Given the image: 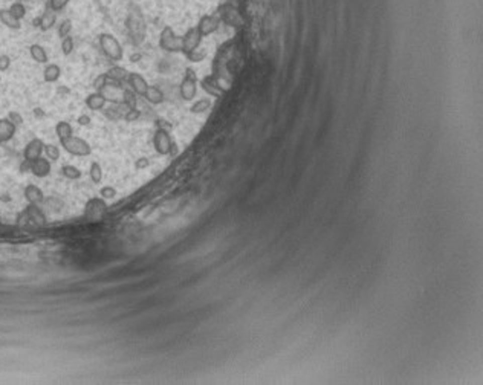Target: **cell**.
<instances>
[{"label":"cell","instance_id":"1","mask_svg":"<svg viewBox=\"0 0 483 385\" xmlns=\"http://www.w3.org/2000/svg\"><path fill=\"white\" fill-rule=\"evenodd\" d=\"M98 42H100L101 51L104 52V55H106L107 58L114 60V61L123 60L124 51H123V46H121V43L118 42L117 37H114L112 34H101L100 38H98Z\"/></svg>","mask_w":483,"mask_h":385},{"label":"cell","instance_id":"2","mask_svg":"<svg viewBox=\"0 0 483 385\" xmlns=\"http://www.w3.org/2000/svg\"><path fill=\"white\" fill-rule=\"evenodd\" d=\"M60 144L69 155H73V156L83 158V156H89L92 153V147L87 141H84L83 138H78V136H73V135L66 139H61Z\"/></svg>","mask_w":483,"mask_h":385},{"label":"cell","instance_id":"3","mask_svg":"<svg viewBox=\"0 0 483 385\" xmlns=\"http://www.w3.org/2000/svg\"><path fill=\"white\" fill-rule=\"evenodd\" d=\"M159 46L167 52H180L182 37H179L170 26H165L159 35Z\"/></svg>","mask_w":483,"mask_h":385},{"label":"cell","instance_id":"4","mask_svg":"<svg viewBox=\"0 0 483 385\" xmlns=\"http://www.w3.org/2000/svg\"><path fill=\"white\" fill-rule=\"evenodd\" d=\"M179 92H180V97L185 101L195 100V97L198 93V76H196V72L193 69H187V73H185L183 80L180 83Z\"/></svg>","mask_w":483,"mask_h":385},{"label":"cell","instance_id":"5","mask_svg":"<svg viewBox=\"0 0 483 385\" xmlns=\"http://www.w3.org/2000/svg\"><path fill=\"white\" fill-rule=\"evenodd\" d=\"M219 20H222L224 23H227L228 26H240L243 19L239 13V10L230 4H225L219 8Z\"/></svg>","mask_w":483,"mask_h":385},{"label":"cell","instance_id":"6","mask_svg":"<svg viewBox=\"0 0 483 385\" xmlns=\"http://www.w3.org/2000/svg\"><path fill=\"white\" fill-rule=\"evenodd\" d=\"M202 38L204 37L198 31V28H190L187 32H185V35L182 37V51L180 52H183L185 55H187L188 52L195 51L196 48L201 46Z\"/></svg>","mask_w":483,"mask_h":385},{"label":"cell","instance_id":"7","mask_svg":"<svg viewBox=\"0 0 483 385\" xmlns=\"http://www.w3.org/2000/svg\"><path fill=\"white\" fill-rule=\"evenodd\" d=\"M153 145H155V150L159 153V155H162V156L170 155L171 145H173V141L170 138V132L158 129L155 132V136H153Z\"/></svg>","mask_w":483,"mask_h":385},{"label":"cell","instance_id":"8","mask_svg":"<svg viewBox=\"0 0 483 385\" xmlns=\"http://www.w3.org/2000/svg\"><path fill=\"white\" fill-rule=\"evenodd\" d=\"M107 211V205L101 198H93L86 204L84 216L89 220H100Z\"/></svg>","mask_w":483,"mask_h":385},{"label":"cell","instance_id":"9","mask_svg":"<svg viewBox=\"0 0 483 385\" xmlns=\"http://www.w3.org/2000/svg\"><path fill=\"white\" fill-rule=\"evenodd\" d=\"M43 150H45V142L40 138H34L26 144V147L23 150V158H25V161L32 162L43 155Z\"/></svg>","mask_w":483,"mask_h":385},{"label":"cell","instance_id":"10","mask_svg":"<svg viewBox=\"0 0 483 385\" xmlns=\"http://www.w3.org/2000/svg\"><path fill=\"white\" fill-rule=\"evenodd\" d=\"M29 171L35 176V177H46L51 173V161L48 158L40 156L39 159H35L31 162L29 165Z\"/></svg>","mask_w":483,"mask_h":385},{"label":"cell","instance_id":"11","mask_svg":"<svg viewBox=\"0 0 483 385\" xmlns=\"http://www.w3.org/2000/svg\"><path fill=\"white\" fill-rule=\"evenodd\" d=\"M219 25H220V20H219L217 17H214V16H204V17H201V20H199V23H198L196 28H198V31L201 32L202 37H207V35L216 32L217 28H219Z\"/></svg>","mask_w":483,"mask_h":385},{"label":"cell","instance_id":"12","mask_svg":"<svg viewBox=\"0 0 483 385\" xmlns=\"http://www.w3.org/2000/svg\"><path fill=\"white\" fill-rule=\"evenodd\" d=\"M127 83H129L130 89H132L136 95H141V97H144V93H145L147 89H148V83L145 81V78H144L141 73H136V72H130Z\"/></svg>","mask_w":483,"mask_h":385},{"label":"cell","instance_id":"13","mask_svg":"<svg viewBox=\"0 0 483 385\" xmlns=\"http://www.w3.org/2000/svg\"><path fill=\"white\" fill-rule=\"evenodd\" d=\"M201 84H202V89L214 98H220L225 93V89L220 86V83L214 78V76H205V78L201 81Z\"/></svg>","mask_w":483,"mask_h":385},{"label":"cell","instance_id":"14","mask_svg":"<svg viewBox=\"0 0 483 385\" xmlns=\"http://www.w3.org/2000/svg\"><path fill=\"white\" fill-rule=\"evenodd\" d=\"M16 130H17V126L10 118L0 120V144L11 141L13 136L16 135Z\"/></svg>","mask_w":483,"mask_h":385},{"label":"cell","instance_id":"15","mask_svg":"<svg viewBox=\"0 0 483 385\" xmlns=\"http://www.w3.org/2000/svg\"><path fill=\"white\" fill-rule=\"evenodd\" d=\"M23 195H25V199L28 201V204H32V205H39L45 201L43 191L37 185H32V183L25 188Z\"/></svg>","mask_w":483,"mask_h":385},{"label":"cell","instance_id":"16","mask_svg":"<svg viewBox=\"0 0 483 385\" xmlns=\"http://www.w3.org/2000/svg\"><path fill=\"white\" fill-rule=\"evenodd\" d=\"M23 216L34 225H45L46 223V217H45L43 211L37 205H32V204H29V207L25 210Z\"/></svg>","mask_w":483,"mask_h":385},{"label":"cell","instance_id":"17","mask_svg":"<svg viewBox=\"0 0 483 385\" xmlns=\"http://www.w3.org/2000/svg\"><path fill=\"white\" fill-rule=\"evenodd\" d=\"M86 106L93 110V112H98V110H103L106 107V103H107V98L103 92H93V93H89L86 97Z\"/></svg>","mask_w":483,"mask_h":385},{"label":"cell","instance_id":"18","mask_svg":"<svg viewBox=\"0 0 483 385\" xmlns=\"http://www.w3.org/2000/svg\"><path fill=\"white\" fill-rule=\"evenodd\" d=\"M106 73H107V76H109V80L117 83V84H121V83L127 81V80H129V75H130V72H129L126 67H123V66H112Z\"/></svg>","mask_w":483,"mask_h":385},{"label":"cell","instance_id":"19","mask_svg":"<svg viewBox=\"0 0 483 385\" xmlns=\"http://www.w3.org/2000/svg\"><path fill=\"white\" fill-rule=\"evenodd\" d=\"M55 22H57V13L52 11V10L48 7V10L42 14V17L37 20V26H39L42 31H49V29H52V26L55 25Z\"/></svg>","mask_w":483,"mask_h":385},{"label":"cell","instance_id":"20","mask_svg":"<svg viewBox=\"0 0 483 385\" xmlns=\"http://www.w3.org/2000/svg\"><path fill=\"white\" fill-rule=\"evenodd\" d=\"M0 22L10 29H20V20L13 16L10 10H0Z\"/></svg>","mask_w":483,"mask_h":385},{"label":"cell","instance_id":"21","mask_svg":"<svg viewBox=\"0 0 483 385\" xmlns=\"http://www.w3.org/2000/svg\"><path fill=\"white\" fill-rule=\"evenodd\" d=\"M61 76V67L58 64H48L43 70V78L46 83H55Z\"/></svg>","mask_w":483,"mask_h":385},{"label":"cell","instance_id":"22","mask_svg":"<svg viewBox=\"0 0 483 385\" xmlns=\"http://www.w3.org/2000/svg\"><path fill=\"white\" fill-rule=\"evenodd\" d=\"M144 98L150 104L156 106V104H161L164 101V92L156 86H148L147 92L144 93Z\"/></svg>","mask_w":483,"mask_h":385},{"label":"cell","instance_id":"23","mask_svg":"<svg viewBox=\"0 0 483 385\" xmlns=\"http://www.w3.org/2000/svg\"><path fill=\"white\" fill-rule=\"evenodd\" d=\"M29 54H31L32 60L35 63H40V64H46L48 63V54H46L45 48L40 46V45H31L29 46Z\"/></svg>","mask_w":483,"mask_h":385},{"label":"cell","instance_id":"24","mask_svg":"<svg viewBox=\"0 0 483 385\" xmlns=\"http://www.w3.org/2000/svg\"><path fill=\"white\" fill-rule=\"evenodd\" d=\"M55 133H57L58 139L61 141V139H66V138L72 136V135H73V130H72V126H70L69 123L60 121V123H57V126H55Z\"/></svg>","mask_w":483,"mask_h":385},{"label":"cell","instance_id":"25","mask_svg":"<svg viewBox=\"0 0 483 385\" xmlns=\"http://www.w3.org/2000/svg\"><path fill=\"white\" fill-rule=\"evenodd\" d=\"M43 153H45V156L52 162L60 159V147H57L55 144H45Z\"/></svg>","mask_w":483,"mask_h":385},{"label":"cell","instance_id":"26","mask_svg":"<svg viewBox=\"0 0 483 385\" xmlns=\"http://www.w3.org/2000/svg\"><path fill=\"white\" fill-rule=\"evenodd\" d=\"M89 176L93 183H100L103 180V167L98 162H92L89 167Z\"/></svg>","mask_w":483,"mask_h":385},{"label":"cell","instance_id":"27","mask_svg":"<svg viewBox=\"0 0 483 385\" xmlns=\"http://www.w3.org/2000/svg\"><path fill=\"white\" fill-rule=\"evenodd\" d=\"M61 173H63L64 177H67V179H70V180H75V179H80V177H81L80 168L73 167V165H64V167L61 168Z\"/></svg>","mask_w":483,"mask_h":385},{"label":"cell","instance_id":"28","mask_svg":"<svg viewBox=\"0 0 483 385\" xmlns=\"http://www.w3.org/2000/svg\"><path fill=\"white\" fill-rule=\"evenodd\" d=\"M210 107H211V101L208 100V98H202V100H199V101H196L193 106H191V112L193 113H205L207 110H210Z\"/></svg>","mask_w":483,"mask_h":385},{"label":"cell","instance_id":"29","mask_svg":"<svg viewBox=\"0 0 483 385\" xmlns=\"http://www.w3.org/2000/svg\"><path fill=\"white\" fill-rule=\"evenodd\" d=\"M127 109H133L136 107V93L130 89V90H124L123 92V101H121Z\"/></svg>","mask_w":483,"mask_h":385},{"label":"cell","instance_id":"30","mask_svg":"<svg viewBox=\"0 0 483 385\" xmlns=\"http://www.w3.org/2000/svg\"><path fill=\"white\" fill-rule=\"evenodd\" d=\"M8 10H10V11L13 13V16L17 17L19 20H22V19L26 16V8H25L23 2H19V0H16V2H14Z\"/></svg>","mask_w":483,"mask_h":385},{"label":"cell","instance_id":"31","mask_svg":"<svg viewBox=\"0 0 483 385\" xmlns=\"http://www.w3.org/2000/svg\"><path fill=\"white\" fill-rule=\"evenodd\" d=\"M107 81H109L107 73H100L98 76H95L92 86H93V89H95L96 92H101V90H104V89L107 87Z\"/></svg>","mask_w":483,"mask_h":385},{"label":"cell","instance_id":"32","mask_svg":"<svg viewBox=\"0 0 483 385\" xmlns=\"http://www.w3.org/2000/svg\"><path fill=\"white\" fill-rule=\"evenodd\" d=\"M185 57H187L190 61H193V63H198V61H202L205 57H207V51L204 49V48H196L195 51H191V52H188L187 55H185Z\"/></svg>","mask_w":483,"mask_h":385},{"label":"cell","instance_id":"33","mask_svg":"<svg viewBox=\"0 0 483 385\" xmlns=\"http://www.w3.org/2000/svg\"><path fill=\"white\" fill-rule=\"evenodd\" d=\"M73 46H75V43H73V38L70 35L61 38V52H63V55H70L72 51H73Z\"/></svg>","mask_w":483,"mask_h":385},{"label":"cell","instance_id":"34","mask_svg":"<svg viewBox=\"0 0 483 385\" xmlns=\"http://www.w3.org/2000/svg\"><path fill=\"white\" fill-rule=\"evenodd\" d=\"M70 31H72V22H70L69 19L63 20V22L60 23V26H58V35H60V38H64V37L70 35Z\"/></svg>","mask_w":483,"mask_h":385},{"label":"cell","instance_id":"35","mask_svg":"<svg viewBox=\"0 0 483 385\" xmlns=\"http://www.w3.org/2000/svg\"><path fill=\"white\" fill-rule=\"evenodd\" d=\"M100 196L103 199H114L117 196V189L114 186H110V185H106L100 189Z\"/></svg>","mask_w":483,"mask_h":385},{"label":"cell","instance_id":"36","mask_svg":"<svg viewBox=\"0 0 483 385\" xmlns=\"http://www.w3.org/2000/svg\"><path fill=\"white\" fill-rule=\"evenodd\" d=\"M67 4H69V0H49V5H48V7H49L52 11L58 13V11L64 10V8L67 7Z\"/></svg>","mask_w":483,"mask_h":385},{"label":"cell","instance_id":"37","mask_svg":"<svg viewBox=\"0 0 483 385\" xmlns=\"http://www.w3.org/2000/svg\"><path fill=\"white\" fill-rule=\"evenodd\" d=\"M139 117H141V112H139L136 107H133V109H127V112L124 113V120H126L127 123H133V121H136Z\"/></svg>","mask_w":483,"mask_h":385},{"label":"cell","instance_id":"38","mask_svg":"<svg viewBox=\"0 0 483 385\" xmlns=\"http://www.w3.org/2000/svg\"><path fill=\"white\" fill-rule=\"evenodd\" d=\"M10 66H11V58L8 55H5V54L0 55V70L5 72V70L10 69Z\"/></svg>","mask_w":483,"mask_h":385},{"label":"cell","instance_id":"39","mask_svg":"<svg viewBox=\"0 0 483 385\" xmlns=\"http://www.w3.org/2000/svg\"><path fill=\"white\" fill-rule=\"evenodd\" d=\"M8 118H10L16 126H19V124L23 123V118L20 117V113H17V112H11V113L8 115Z\"/></svg>","mask_w":483,"mask_h":385},{"label":"cell","instance_id":"40","mask_svg":"<svg viewBox=\"0 0 483 385\" xmlns=\"http://www.w3.org/2000/svg\"><path fill=\"white\" fill-rule=\"evenodd\" d=\"M148 164H150V162H148V159H147V158H139V159L135 162V167H136L138 170H144V168H147V167H148Z\"/></svg>","mask_w":483,"mask_h":385},{"label":"cell","instance_id":"41","mask_svg":"<svg viewBox=\"0 0 483 385\" xmlns=\"http://www.w3.org/2000/svg\"><path fill=\"white\" fill-rule=\"evenodd\" d=\"M90 121H92V120H90L89 115H80L78 120H77V123H78L80 126H89Z\"/></svg>","mask_w":483,"mask_h":385},{"label":"cell","instance_id":"42","mask_svg":"<svg viewBox=\"0 0 483 385\" xmlns=\"http://www.w3.org/2000/svg\"><path fill=\"white\" fill-rule=\"evenodd\" d=\"M22 2H31V0H22Z\"/></svg>","mask_w":483,"mask_h":385},{"label":"cell","instance_id":"43","mask_svg":"<svg viewBox=\"0 0 483 385\" xmlns=\"http://www.w3.org/2000/svg\"><path fill=\"white\" fill-rule=\"evenodd\" d=\"M19 2H22V0H19Z\"/></svg>","mask_w":483,"mask_h":385}]
</instances>
